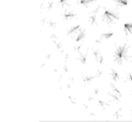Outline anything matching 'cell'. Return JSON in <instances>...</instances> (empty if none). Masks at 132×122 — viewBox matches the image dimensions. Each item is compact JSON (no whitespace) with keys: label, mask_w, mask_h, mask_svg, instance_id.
<instances>
[{"label":"cell","mask_w":132,"mask_h":122,"mask_svg":"<svg viewBox=\"0 0 132 122\" xmlns=\"http://www.w3.org/2000/svg\"><path fill=\"white\" fill-rule=\"evenodd\" d=\"M128 52H129V47L126 44L118 46L114 52V61L116 63L122 65L124 62L128 60Z\"/></svg>","instance_id":"1"},{"label":"cell","mask_w":132,"mask_h":122,"mask_svg":"<svg viewBox=\"0 0 132 122\" xmlns=\"http://www.w3.org/2000/svg\"><path fill=\"white\" fill-rule=\"evenodd\" d=\"M103 21L107 25H114L119 20L120 13L115 9H105L103 12Z\"/></svg>","instance_id":"2"},{"label":"cell","mask_w":132,"mask_h":122,"mask_svg":"<svg viewBox=\"0 0 132 122\" xmlns=\"http://www.w3.org/2000/svg\"><path fill=\"white\" fill-rule=\"evenodd\" d=\"M100 8H101V6H98L96 9H94L89 13V22H90V25H98V22H97V15H98Z\"/></svg>","instance_id":"3"},{"label":"cell","mask_w":132,"mask_h":122,"mask_svg":"<svg viewBox=\"0 0 132 122\" xmlns=\"http://www.w3.org/2000/svg\"><path fill=\"white\" fill-rule=\"evenodd\" d=\"M80 29H81V27H80V25H77V26H74V27H72V28H70L68 31H67V35L70 36L72 39L75 37V36L78 34V32L80 31Z\"/></svg>","instance_id":"4"},{"label":"cell","mask_w":132,"mask_h":122,"mask_svg":"<svg viewBox=\"0 0 132 122\" xmlns=\"http://www.w3.org/2000/svg\"><path fill=\"white\" fill-rule=\"evenodd\" d=\"M62 17L63 18L65 19V20H72V19H74V18H76V13L74 12V11H64L63 12V14H62Z\"/></svg>","instance_id":"5"},{"label":"cell","mask_w":132,"mask_h":122,"mask_svg":"<svg viewBox=\"0 0 132 122\" xmlns=\"http://www.w3.org/2000/svg\"><path fill=\"white\" fill-rule=\"evenodd\" d=\"M94 57H95V59H96V61L100 63V64H103L104 63V57H103V54L100 52L99 50H94Z\"/></svg>","instance_id":"6"},{"label":"cell","mask_w":132,"mask_h":122,"mask_svg":"<svg viewBox=\"0 0 132 122\" xmlns=\"http://www.w3.org/2000/svg\"><path fill=\"white\" fill-rule=\"evenodd\" d=\"M124 33L127 36H132V21H128L124 23Z\"/></svg>","instance_id":"7"},{"label":"cell","mask_w":132,"mask_h":122,"mask_svg":"<svg viewBox=\"0 0 132 122\" xmlns=\"http://www.w3.org/2000/svg\"><path fill=\"white\" fill-rule=\"evenodd\" d=\"M84 38H85V31H84L83 29H80V31L78 32L77 35L73 38V40H74L75 42H81Z\"/></svg>","instance_id":"8"},{"label":"cell","mask_w":132,"mask_h":122,"mask_svg":"<svg viewBox=\"0 0 132 122\" xmlns=\"http://www.w3.org/2000/svg\"><path fill=\"white\" fill-rule=\"evenodd\" d=\"M113 35H114V33H105V34H102V35L100 36L99 40H97V43H101L103 41H107V40H109Z\"/></svg>","instance_id":"9"},{"label":"cell","mask_w":132,"mask_h":122,"mask_svg":"<svg viewBox=\"0 0 132 122\" xmlns=\"http://www.w3.org/2000/svg\"><path fill=\"white\" fill-rule=\"evenodd\" d=\"M110 76H111V78H112L114 82H118V80L121 79L120 74H119L115 69H113V68L110 70Z\"/></svg>","instance_id":"10"},{"label":"cell","mask_w":132,"mask_h":122,"mask_svg":"<svg viewBox=\"0 0 132 122\" xmlns=\"http://www.w3.org/2000/svg\"><path fill=\"white\" fill-rule=\"evenodd\" d=\"M86 57H87V53L86 52H80V51H78V59H79V61L82 64L86 63Z\"/></svg>","instance_id":"11"},{"label":"cell","mask_w":132,"mask_h":122,"mask_svg":"<svg viewBox=\"0 0 132 122\" xmlns=\"http://www.w3.org/2000/svg\"><path fill=\"white\" fill-rule=\"evenodd\" d=\"M113 1L115 2L118 6H120V7H122V6H127V5L129 4V0H113Z\"/></svg>","instance_id":"12"},{"label":"cell","mask_w":132,"mask_h":122,"mask_svg":"<svg viewBox=\"0 0 132 122\" xmlns=\"http://www.w3.org/2000/svg\"><path fill=\"white\" fill-rule=\"evenodd\" d=\"M96 0H78V2H79V4L80 5H82L84 7H87V6H89L92 3H94Z\"/></svg>","instance_id":"13"},{"label":"cell","mask_w":132,"mask_h":122,"mask_svg":"<svg viewBox=\"0 0 132 122\" xmlns=\"http://www.w3.org/2000/svg\"><path fill=\"white\" fill-rule=\"evenodd\" d=\"M70 1L71 0H58V4L61 7H66V6L70 5Z\"/></svg>","instance_id":"14"},{"label":"cell","mask_w":132,"mask_h":122,"mask_svg":"<svg viewBox=\"0 0 132 122\" xmlns=\"http://www.w3.org/2000/svg\"><path fill=\"white\" fill-rule=\"evenodd\" d=\"M126 79H127V82H129V83H131L132 84V71H130V72L127 74Z\"/></svg>","instance_id":"15"},{"label":"cell","mask_w":132,"mask_h":122,"mask_svg":"<svg viewBox=\"0 0 132 122\" xmlns=\"http://www.w3.org/2000/svg\"><path fill=\"white\" fill-rule=\"evenodd\" d=\"M131 116H132V111H131Z\"/></svg>","instance_id":"16"},{"label":"cell","mask_w":132,"mask_h":122,"mask_svg":"<svg viewBox=\"0 0 132 122\" xmlns=\"http://www.w3.org/2000/svg\"><path fill=\"white\" fill-rule=\"evenodd\" d=\"M131 96H132V92H131Z\"/></svg>","instance_id":"17"}]
</instances>
